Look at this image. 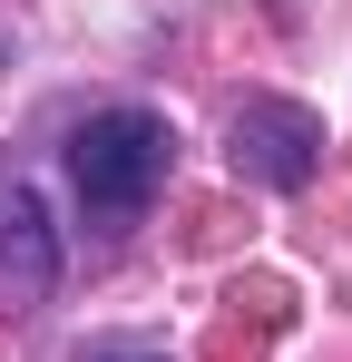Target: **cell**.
Returning a JSON list of instances; mask_svg holds the SVG:
<instances>
[{"instance_id":"cell-1","label":"cell","mask_w":352,"mask_h":362,"mask_svg":"<svg viewBox=\"0 0 352 362\" xmlns=\"http://www.w3.org/2000/svg\"><path fill=\"white\" fill-rule=\"evenodd\" d=\"M167 167H176V127L157 108H98V118L69 137V186H78V206H88L98 235L137 226L157 206Z\"/></svg>"},{"instance_id":"cell-2","label":"cell","mask_w":352,"mask_h":362,"mask_svg":"<svg viewBox=\"0 0 352 362\" xmlns=\"http://www.w3.org/2000/svg\"><path fill=\"white\" fill-rule=\"evenodd\" d=\"M225 157L245 186H274V196H293V186L323 177V118L303 108V98H245L225 127Z\"/></svg>"},{"instance_id":"cell-3","label":"cell","mask_w":352,"mask_h":362,"mask_svg":"<svg viewBox=\"0 0 352 362\" xmlns=\"http://www.w3.org/2000/svg\"><path fill=\"white\" fill-rule=\"evenodd\" d=\"M49 284H59V235L40 216V196H30V177L0 167V313L49 303Z\"/></svg>"},{"instance_id":"cell-4","label":"cell","mask_w":352,"mask_h":362,"mask_svg":"<svg viewBox=\"0 0 352 362\" xmlns=\"http://www.w3.org/2000/svg\"><path fill=\"white\" fill-rule=\"evenodd\" d=\"M78 362H167L157 343H127V333H108V343H78Z\"/></svg>"}]
</instances>
